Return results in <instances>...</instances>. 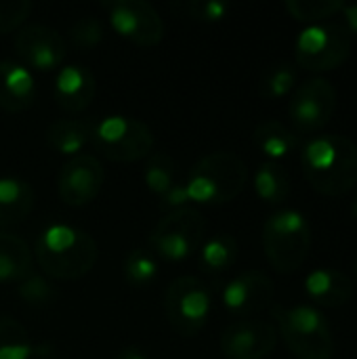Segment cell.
Listing matches in <instances>:
<instances>
[{"label": "cell", "mask_w": 357, "mask_h": 359, "mask_svg": "<svg viewBox=\"0 0 357 359\" xmlns=\"http://www.w3.org/2000/svg\"><path fill=\"white\" fill-rule=\"evenodd\" d=\"M90 141L107 160L120 164H133L154 154L151 128L130 116L112 114L99 120L90 133Z\"/></svg>", "instance_id": "8992f818"}, {"label": "cell", "mask_w": 357, "mask_h": 359, "mask_svg": "<svg viewBox=\"0 0 357 359\" xmlns=\"http://www.w3.org/2000/svg\"><path fill=\"white\" fill-rule=\"evenodd\" d=\"M97 93V80L93 72L80 63H63L55 72L53 99L65 114H82L90 107Z\"/></svg>", "instance_id": "2e32d148"}, {"label": "cell", "mask_w": 357, "mask_h": 359, "mask_svg": "<svg viewBox=\"0 0 357 359\" xmlns=\"http://www.w3.org/2000/svg\"><path fill=\"white\" fill-rule=\"evenodd\" d=\"M238 259V242L229 233H219L200 246V265L208 273H223L227 271Z\"/></svg>", "instance_id": "cb8c5ba5"}, {"label": "cell", "mask_w": 357, "mask_h": 359, "mask_svg": "<svg viewBox=\"0 0 357 359\" xmlns=\"http://www.w3.org/2000/svg\"><path fill=\"white\" fill-rule=\"evenodd\" d=\"M13 44L21 63L32 72H57L67 57V44L63 36L44 23L19 27L15 32Z\"/></svg>", "instance_id": "7c38bea8"}, {"label": "cell", "mask_w": 357, "mask_h": 359, "mask_svg": "<svg viewBox=\"0 0 357 359\" xmlns=\"http://www.w3.org/2000/svg\"><path fill=\"white\" fill-rule=\"evenodd\" d=\"M34 257L48 278L74 282L93 271L99 248L88 231L65 223H53L36 238Z\"/></svg>", "instance_id": "7a4b0ae2"}, {"label": "cell", "mask_w": 357, "mask_h": 359, "mask_svg": "<svg viewBox=\"0 0 357 359\" xmlns=\"http://www.w3.org/2000/svg\"><path fill=\"white\" fill-rule=\"evenodd\" d=\"M158 276V261L149 250L135 248L124 259V278L135 288L149 286Z\"/></svg>", "instance_id": "4316f807"}, {"label": "cell", "mask_w": 357, "mask_h": 359, "mask_svg": "<svg viewBox=\"0 0 357 359\" xmlns=\"http://www.w3.org/2000/svg\"><path fill=\"white\" fill-rule=\"evenodd\" d=\"M276 294V286L271 278L263 271H244L229 280L221 292L223 305L227 311L236 316H255L267 307H271Z\"/></svg>", "instance_id": "9a60e30c"}, {"label": "cell", "mask_w": 357, "mask_h": 359, "mask_svg": "<svg viewBox=\"0 0 357 359\" xmlns=\"http://www.w3.org/2000/svg\"><path fill=\"white\" fill-rule=\"evenodd\" d=\"M67 34L74 46L95 48L105 40V23L99 17H80L69 25Z\"/></svg>", "instance_id": "83f0119b"}, {"label": "cell", "mask_w": 357, "mask_h": 359, "mask_svg": "<svg viewBox=\"0 0 357 359\" xmlns=\"http://www.w3.org/2000/svg\"><path fill=\"white\" fill-rule=\"evenodd\" d=\"M185 13L198 21H223L229 13V4L223 0H189L185 2Z\"/></svg>", "instance_id": "1f68e13d"}, {"label": "cell", "mask_w": 357, "mask_h": 359, "mask_svg": "<svg viewBox=\"0 0 357 359\" xmlns=\"http://www.w3.org/2000/svg\"><path fill=\"white\" fill-rule=\"evenodd\" d=\"M32 13L29 0H0V34L17 32Z\"/></svg>", "instance_id": "4dcf8cb0"}, {"label": "cell", "mask_w": 357, "mask_h": 359, "mask_svg": "<svg viewBox=\"0 0 357 359\" xmlns=\"http://www.w3.org/2000/svg\"><path fill=\"white\" fill-rule=\"evenodd\" d=\"M93 126L86 120H76V118H59L48 124L46 128V143L53 147L57 154L65 158L80 156L84 145L90 141Z\"/></svg>", "instance_id": "ffe728a7"}, {"label": "cell", "mask_w": 357, "mask_h": 359, "mask_svg": "<svg viewBox=\"0 0 357 359\" xmlns=\"http://www.w3.org/2000/svg\"><path fill=\"white\" fill-rule=\"evenodd\" d=\"M145 185L151 194L164 198L175 187V160L168 154L154 151L145 166Z\"/></svg>", "instance_id": "484cf974"}, {"label": "cell", "mask_w": 357, "mask_h": 359, "mask_svg": "<svg viewBox=\"0 0 357 359\" xmlns=\"http://www.w3.org/2000/svg\"><path fill=\"white\" fill-rule=\"evenodd\" d=\"M162 200H164V206L170 208V210H179V208H185L189 204V198H187V191H185L183 183H175V187Z\"/></svg>", "instance_id": "e575fe53"}, {"label": "cell", "mask_w": 357, "mask_h": 359, "mask_svg": "<svg viewBox=\"0 0 357 359\" xmlns=\"http://www.w3.org/2000/svg\"><path fill=\"white\" fill-rule=\"evenodd\" d=\"M206 221L196 208H179L164 215L149 233V248L154 257L164 261H185L204 244Z\"/></svg>", "instance_id": "9c48e42d"}, {"label": "cell", "mask_w": 357, "mask_h": 359, "mask_svg": "<svg viewBox=\"0 0 357 359\" xmlns=\"http://www.w3.org/2000/svg\"><path fill=\"white\" fill-rule=\"evenodd\" d=\"M38 84L36 76L21 61L2 59L0 61V109L8 114H19L36 103Z\"/></svg>", "instance_id": "e0dca14e"}, {"label": "cell", "mask_w": 357, "mask_h": 359, "mask_svg": "<svg viewBox=\"0 0 357 359\" xmlns=\"http://www.w3.org/2000/svg\"><path fill=\"white\" fill-rule=\"evenodd\" d=\"M295 88H297V72L286 63L271 67L261 80V93L271 99L286 97Z\"/></svg>", "instance_id": "f546056e"}, {"label": "cell", "mask_w": 357, "mask_h": 359, "mask_svg": "<svg viewBox=\"0 0 357 359\" xmlns=\"http://www.w3.org/2000/svg\"><path fill=\"white\" fill-rule=\"evenodd\" d=\"M255 145L269 158V162H278L288 158L299 147V137L280 120H263L257 124L252 133Z\"/></svg>", "instance_id": "44dd1931"}, {"label": "cell", "mask_w": 357, "mask_h": 359, "mask_svg": "<svg viewBox=\"0 0 357 359\" xmlns=\"http://www.w3.org/2000/svg\"><path fill=\"white\" fill-rule=\"evenodd\" d=\"M116 359H147V355L139 347H126V349L118 351Z\"/></svg>", "instance_id": "8d00e7d4"}, {"label": "cell", "mask_w": 357, "mask_h": 359, "mask_svg": "<svg viewBox=\"0 0 357 359\" xmlns=\"http://www.w3.org/2000/svg\"><path fill=\"white\" fill-rule=\"evenodd\" d=\"M314 244V231L307 217L284 208L267 217L263 225V248L269 265L278 273H295L303 267Z\"/></svg>", "instance_id": "5b68a950"}, {"label": "cell", "mask_w": 357, "mask_h": 359, "mask_svg": "<svg viewBox=\"0 0 357 359\" xmlns=\"http://www.w3.org/2000/svg\"><path fill=\"white\" fill-rule=\"evenodd\" d=\"M36 353V347L29 343H15L0 347V359H29Z\"/></svg>", "instance_id": "836d02e7"}, {"label": "cell", "mask_w": 357, "mask_h": 359, "mask_svg": "<svg viewBox=\"0 0 357 359\" xmlns=\"http://www.w3.org/2000/svg\"><path fill=\"white\" fill-rule=\"evenodd\" d=\"M164 316L179 337H196L208 322L213 297L206 284L194 276L175 278L164 290Z\"/></svg>", "instance_id": "ba28073f"}, {"label": "cell", "mask_w": 357, "mask_h": 359, "mask_svg": "<svg viewBox=\"0 0 357 359\" xmlns=\"http://www.w3.org/2000/svg\"><path fill=\"white\" fill-rule=\"evenodd\" d=\"M351 55V34L335 21L307 25L295 40L297 65L307 72H332Z\"/></svg>", "instance_id": "52a82bcc"}, {"label": "cell", "mask_w": 357, "mask_h": 359, "mask_svg": "<svg viewBox=\"0 0 357 359\" xmlns=\"http://www.w3.org/2000/svg\"><path fill=\"white\" fill-rule=\"evenodd\" d=\"M276 343V326L263 320H238L229 324L219 339L225 359H265L274 353Z\"/></svg>", "instance_id": "5bb4252c"}, {"label": "cell", "mask_w": 357, "mask_h": 359, "mask_svg": "<svg viewBox=\"0 0 357 359\" xmlns=\"http://www.w3.org/2000/svg\"><path fill=\"white\" fill-rule=\"evenodd\" d=\"M305 292L311 299L314 307H343L351 301L353 286L347 273L339 269H316L305 278Z\"/></svg>", "instance_id": "ac0fdd59"}, {"label": "cell", "mask_w": 357, "mask_h": 359, "mask_svg": "<svg viewBox=\"0 0 357 359\" xmlns=\"http://www.w3.org/2000/svg\"><path fill=\"white\" fill-rule=\"evenodd\" d=\"M17 292L32 307H46L57 297V292L50 286V282L44 276H38V273H29L27 278H23L17 284Z\"/></svg>", "instance_id": "f1b7e54d"}, {"label": "cell", "mask_w": 357, "mask_h": 359, "mask_svg": "<svg viewBox=\"0 0 357 359\" xmlns=\"http://www.w3.org/2000/svg\"><path fill=\"white\" fill-rule=\"evenodd\" d=\"M337 88L326 78H309L292 90L288 103V116L295 133H318L335 116L337 109Z\"/></svg>", "instance_id": "8fae6325"}, {"label": "cell", "mask_w": 357, "mask_h": 359, "mask_svg": "<svg viewBox=\"0 0 357 359\" xmlns=\"http://www.w3.org/2000/svg\"><path fill=\"white\" fill-rule=\"evenodd\" d=\"M101 6L107 11V21L120 38L141 48H151L162 42L164 21L154 4L145 0H114Z\"/></svg>", "instance_id": "30bf717a"}, {"label": "cell", "mask_w": 357, "mask_h": 359, "mask_svg": "<svg viewBox=\"0 0 357 359\" xmlns=\"http://www.w3.org/2000/svg\"><path fill=\"white\" fill-rule=\"evenodd\" d=\"M15 343H29V334L25 326L11 316H0V347L15 345Z\"/></svg>", "instance_id": "d6a6232c"}, {"label": "cell", "mask_w": 357, "mask_h": 359, "mask_svg": "<svg viewBox=\"0 0 357 359\" xmlns=\"http://www.w3.org/2000/svg\"><path fill=\"white\" fill-rule=\"evenodd\" d=\"M255 191L269 206L286 202L290 194V177L286 168L278 162H263L255 172Z\"/></svg>", "instance_id": "603a6c76"}, {"label": "cell", "mask_w": 357, "mask_h": 359, "mask_svg": "<svg viewBox=\"0 0 357 359\" xmlns=\"http://www.w3.org/2000/svg\"><path fill=\"white\" fill-rule=\"evenodd\" d=\"M301 166L307 183L324 196H345L357 187V145L345 135H320L311 139Z\"/></svg>", "instance_id": "6da1fadb"}, {"label": "cell", "mask_w": 357, "mask_h": 359, "mask_svg": "<svg viewBox=\"0 0 357 359\" xmlns=\"http://www.w3.org/2000/svg\"><path fill=\"white\" fill-rule=\"evenodd\" d=\"M248 181L246 162L234 151H213L200 158L187 175L189 202L219 206L238 198Z\"/></svg>", "instance_id": "3957f363"}, {"label": "cell", "mask_w": 357, "mask_h": 359, "mask_svg": "<svg viewBox=\"0 0 357 359\" xmlns=\"http://www.w3.org/2000/svg\"><path fill=\"white\" fill-rule=\"evenodd\" d=\"M341 15L345 19V27L351 36H357V4H343Z\"/></svg>", "instance_id": "d590c367"}, {"label": "cell", "mask_w": 357, "mask_h": 359, "mask_svg": "<svg viewBox=\"0 0 357 359\" xmlns=\"http://www.w3.org/2000/svg\"><path fill=\"white\" fill-rule=\"evenodd\" d=\"M345 2L341 0H288L284 6L292 19L303 23H324L330 17L339 15Z\"/></svg>", "instance_id": "d4e9b609"}, {"label": "cell", "mask_w": 357, "mask_h": 359, "mask_svg": "<svg viewBox=\"0 0 357 359\" xmlns=\"http://www.w3.org/2000/svg\"><path fill=\"white\" fill-rule=\"evenodd\" d=\"M34 187L19 177H0V227L23 223L34 210Z\"/></svg>", "instance_id": "d6986e66"}, {"label": "cell", "mask_w": 357, "mask_h": 359, "mask_svg": "<svg viewBox=\"0 0 357 359\" xmlns=\"http://www.w3.org/2000/svg\"><path fill=\"white\" fill-rule=\"evenodd\" d=\"M34 252L32 248L13 233L0 231V282H21L32 273Z\"/></svg>", "instance_id": "7402d4cb"}, {"label": "cell", "mask_w": 357, "mask_h": 359, "mask_svg": "<svg viewBox=\"0 0 357 359\" xmlns=\"http://www.w3.org/2000/svg\"><path fill=\"white\" fill-rule=\"evenodd\" d=\"M357 189V187H356ZM351 215H353V219H357V196L353 198V208H351Z\"/></svg>", "instance_id": "74e56055"}, {"label": "cell", "mask_w": 357, "mask_h": 359, "mask_svg": "<svg viewBox=\"0 0 357 359\" xmlns=\"http://www.w3.org/2000/svg\"><path fill=\"white\" fill-rule=\"evenodd\" d=\"M105 183V170L101 162L90 154L67 158L57 175V194L67 206L90 204Z\"/></svg>", "instance_id": "4fadbf2b"}, {"label": "cell", "mask_w": 357, "mask_h": 359, "mask_svg": "<svg viewBox=\"0 0 357 359\" xmlns=\"http://www.w3.org/2000/svg\"><path fill=\"white\" fill-rule=\"evenodd\" d=\"M271 316L280 334L297 359H332L335 337L326 316L314 305H274Z\"/></svg>", "instance_id": "277c9868"}]
</instances>
